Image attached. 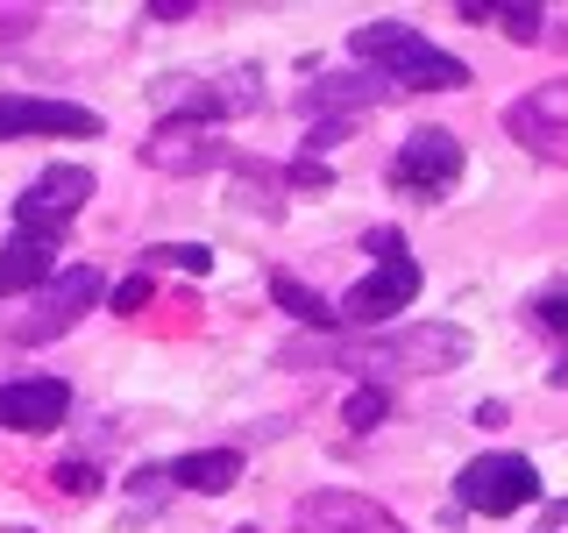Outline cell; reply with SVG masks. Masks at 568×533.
<instances>
[{
	"instance_id": "17",
	"label": "cell",
	"mask_w": 568,
	"mask_h": 533,
	"mask_svg": "<svg viewBox=\"0 0 568 533\" xmlns=\"http://www.w3.org/2000/svg\"><path fill=\"white\" fill-rule=\"evenodd\" d=\"M271 299L298 320V328H313V334H334V328H342V306H327V299H320L306 278H292V271L271 278Z\"/></svg>"
},
{
	"instance_id": "29",
	"label": "cell",
	"mask_w": 568,
	"mask_h": 533,
	"mask_svg": "<svg viewBox=\"0 0 568 533\" xmlns=\"http://www.w3.org/2000/svg\"><path fill=\"white\" fill-rule=\"evenodd\" d=\"M235 533H256V526H235Z\"/></svg>"
},
{
	"instance_id": "20",
	"label": "cell",
	"mask_w": 568,
	"mask_h": 533,
	"mask_svg": "<svg viewBox=\"0 0 568 533\" xmlns=\"http://www.w3.org/2000/svg\"><path fill=\"white\" fill-rule=\"evenodd\" d=\"M532 320H540L547 334H568V278H555L547 292H532Z\"/></svg>"
},
{
	"instance_id": "11",
	"label": "cell",
	"mask_w": 568,
	"mask_h": 533,
	"mask_svg": "<svg viewBox=\"0 0 568 533\" xmlns=\"http://www.w3.org/2000/svg\"><path fill=\"white\" fill-rule=\"evenodd\" d=\"M71 384L64 378H8L0 384V426L8 434H50V426L71 420Z\"/></svg>"
},
{
	"instance_id": "9",
	"label": "cell",
	"mask_w": 568,
	"mask_h": 533,
	"mask_svg": "<svg viewBox=\"0 0 568 533\" xmlns=\"http://www.w3.org/2000/svg\"><path fill=\"white\" fill-rule=\"evenodd\" d=\"M106 121L79 100H43V93H0V142H22V135H79L93 142Z\"/></svg>"
},
{
	"instance_id": "22",
	"label": "cell",
	"mask_w": 568,
	"mask_h": 533,
	"mask_svg": "<svg viewBox=\"0 0 568 533\" xmlns=\"http://www.w3.org/2000/svg\"><path fill=\"white\" fill-rule=\"evenodd\" d=\"M50 476H58V491H71V497L100 491V470H93L85 455H58V470H50Z\"/></svg>"
},
{
	"instance_id": "23",
	"label": "cell",
	"mask_w": 568,
	"mask_h": 533,
	"mask_svg": "<svg viewBox=\"0 0 568 533\" xmlns=\"http://www.w3.org/2000/svg\"><path fill=\"white\" fill-rule=\"evenodd\" d=\"M150 263H178V271H213V249H200V242H171V249H150Z\"/></svg>"
},
{
	"instance_id": "1",
	"label": "cell",
	"mask_w": 568,
	"mask_h": 533,
	"mask_svg": "<svg viewBox=\"0 0 568 533\" xmlns=\"http://www.w3.org/2000/svg\"><path fill=\"white\" fill-rule=\"evenodd\" d=\"M469 355V334L455 320H419V328H390V334H363V342H292L284 370H355L363 384H390V378H440Z\"/></svg>"
},
{
	"instance_id": "14",
	"label": "cell",
	"mask_w": 568,
	"mask_h": 533,
	"mask_svg": "<svg viewBox=\"0 0 568 533\" xmlns=\"http://www.w3.org/2000/svg\"><path fill=\"white\" fill-rule=\"evenodd\" d=\"M58 278V235H8L0 249V299H36L43 284Z\"/></svg>"
},
{
	"instance_id": "25",
	"label": "cell",
	"mask_w": 568,
	"mask_h": 533,
	"mask_svg": "<svg viewBox=\"0 0 568 533\" xmlns=\"http://www.w3.org/2000/svg\"><path fill=\"white\" fill-rule=\"evenodd\" d=\"M355 129H363V121H313V150H327V142H342V135H355Z\"/></svg>"
},
{
	"instance_id": "16",
	"label": "cell",
	"mask_w": 568,
	"mask_h": 533,
	"mask_svg": "<svg viewBox=\"0 0 568 533\" xmlns=\"http://www.w3.org/2000/svg\"><path fill=\"white\" fill-rule=\"evenodd\" d=\"M171 484L178 491H200V497H221L227 484H242V449H192L171 462Z\"/></svg>"
},
{
	"instance_id": "8",
	"label": "cell",
	"mask_w": 568,
	"mask_h": 533,
	"mask_svg": "<svg viewBox=\"0 0 568 533\" xmlns=\"http://www.w3.org/2000/svg\"><path fill=\"white\" fill-rule=\"evenodd\" d=\"M505 135L519 142V150L547 157V164H568V79H547L519 93L505 107Z\"/></svg>"
},
{
	"instance_id": "2",
	"label": "cell",
	"mask_w": 568,
	"mask_h": 533,
	"mask_svg": "<svg viewBox=\"0 0 568 533\" xmlns=\"http://www.w3.org/2000/svg\"><path fill=\"white\" fill-rule=\"evenodd\" d=\"M348 58L377 71L390 93H462L469 86V64L440 50L434 36H419L413 22H363L348 36Z\"/></svg>"
},
{
	"instance_id": "3",
	"label": "cell",
	"mask_w": 568,
	"mask_h": 533,
	"mask_svg": "<svg viewBox=\"0 0 568 533\" xmlns=\"http://www.w3.org/2000/svg\"><path fill=\"white\" fill-rule=\"evenodd\" d=\"M363 249L377 263H369V278H355V292L342 299V320H355V328H384V320H398L405 306H413V292H419V263H413V249H405L398 228H369Z\"/></svg>"
},
{
	"instance_id": "4",
	"label": "cell",
	"mask_w": 568,
	"mask_h": 533,
	"mask_svg": "<svg viewBox=\"0 0 568 533\" xmlns=\"http://www.w3.org/2000/svg\"><path fill=\"white\" fill-rule=\"evenodd\" d=\"M100 299H106V278L93 271V263H71V271H58L43 292L29 299V313L8 328L14 349H43V342H58V334H71L85 313L100 306Z\"/></svg>"
},
{
	"instance_id": "6",
	"label": "cell",
	"mask_w": 568,
	"mask_h": 533,
	"mask_svg": "<svg viewBox=\"0 0 568 533\" xmlns=\"http://www.w3.org/2000/svg\"><path fill=\"white\" fill-rule=\"evenodd\" d=\"M455 178H462V142L448 129H413L390 157V192H405V200H448Z\"/></svg>"
},
{
	"instance_id": "7",
	"label": "cell",
	"mask_w": 568,
	"mask_h": 533,
	"mask_svg": "<svg viewBox=\"0 0 568 533\" xmlns=\"http://www.w3.org/2000/svg\"><path fill=\"white\" fill-rule=\"evenodd\" d=\"M93 200V171L85 164H50L36 171L22 192H14V228H29V235H58V228Z\"/></svg>"
},
{
	"instance_id": "10",
	"label": "cell",
	"mask_w": 568,
	"mask_h": 533,
	"mask_svg": "<svg viewBox=\"0 0 568 533\" xmlns=\"http://www.w3.org/2000/svg\"><path fill=\"white\" fill-rule=\"evenodd\" d=\"M292 533H413V526L390 520L363 491H306L292 505Z\"/></svg>"
},
{
	"instance_id": "13",
	"label": "cell",
	"mask_w": 568,
	"mask_h": 533,
	"mask_svg": "<svg viewBox=\"0 0 568 533\" xmlns=\"http://www.w3.org/2000/svg\"><path fill=\"white\" fill-rule=\"evenodd\" d=\"M221 135L213 129H185V121H156V135L142 142V164L150 171H171V178H185V171H206V164H221Z\"/></svg>"
},
{
	"instance_id": "24",
	"label": "cell",
	"mask_w": 568,
	"mask_h": 533,
	"mask_svg": "<svg viewBox=\"0 0 568 533\" xmlns=\"http://www.w3.org/2000/svg\"><path fill=\"white\" fill-rule=\"evenodd\" d=\"M284 185H292V192H327V185H334V171H327V164H313V157H292V164H284Z\"/></svg>"
},
{
	"instance_id": "27",
	"label": "cell",
	"mask_w": 568,
	"mask_h": 533,
	"mask_svg": "<svg viewBox=\"0 0 568 533\" xmlns=\"http://www.w3.org/2000/svg\"><path fill=\"white\" fill-rule=\"evenodd\" d=\"M8 349H14V334H0V355H8Z\"/></svg>"
},
{
	"instance_id": "21",
	"label": "cell",
	"mask_w": 568,
	"mask_h": 533,
	"mask_svg": "<svg viewBox=\"0 0 568 533\" xmlns=\"http://www.w3.org/2000/svg\"><path fill=\"white\" fill-rule=\"evenodd\" d=\"M150 292H156V284H150V271H129V278L114 284V292H106V306H114L121 320H129V313H142V306H150Z\"/></svg>"
},
{
	"instance_id": "15",
	"label": "cell",
	"mask_w": 568,
	"mask_h": 533,
	"mask_svg": "<svg viewBox=\"0 0 568 533\" xmlns=\"http://www.w3.org/2000/svg\"><path fill=\"white\" fill-rule=\"evenodd\" d=\"M150 107L164 121H185V129H221L227 121V100H221V86H206V79H156L150 86Z\"/></svg>"
},
{
	"instance_id": "26",
	"label": "cell",
	"mask_w": 568,
	"mask_h": 533,
	"mask_svg": "<svg viewBox=\"0 0 568 533\" xmlns=\"http://www.w3.org/2000/svg\"><path fill=\"white\" fill-rule=\"evenodd\" d=\"M150 14H156V22H185L192 0H150Z\"/></svg>"
},
{
	"instance_id": "19",
	"label": "cell",
	"mask_w": 568,
	"mask_h": 533,
	"mask_svg": "<svg viewBox=\"0 0 568 533\" xmlns=\"http://www.w3.org/2000/svg\"><path fill=\"white\" fill-rule=\"evenodd\" d=\"M490 29H505L511 43H532V36L547 29V14L532 8V0H497V22H490Z\"/></svg>"
},
{
	"instance_id": "5",
	"label": "cell",
	"mask_w": 568,
	"mask_h": 533,
	"mask_svg": "<svg viewBox=\"0 0 568 533\" xmlns=\"http://www.w3.org/2000/svg\"><path fill=\"white\" fill-rule=\"evenodd\" d=\"M455 497L469 512H484V520H505V512H519L540 497V470H532L526 455H505V449H490V455H476L469 470L455 476Z\"/></svg>"
},
{
	"instance_id": "12",
	"label": "cell",
	"mask_w": 568,
	"mask_h": 533,
	"mask_svg": "<svg viewBox=\"0 0 568 533\" xmlns=\"http://www.w3.org/2000/svg\"><path fill=\"white\" fill-rule=\"evenodd\" d=\"M384 93H390V86L377 79V71H363V64H348V71H313L306 114H313V121H355L363 107H377Z\"/></svg>"
},
{
	"instance_id": "28",
	"label": "cell",
	"mask_w": 568,
	"mask_h": 533,
	"mask_svg": "<svg viewBox=\"0 0 568 533\" xmlns=\"http://www.w3.org/2000/svg\"><path fill=\"white\" fill-rule=\"evenodd\" d=\"M555 520H568V497H561V505H555Z\"/></svg>"
},
{
	"instance_id": "18",
	"label": "cell",
	"mask_w": 568,
	"mask_h": 533,
	"mask_svg": "<svg viewBox=\"0 0 568 533\" xmlns=\"http://www.w3.org/2000/svg\"><path fill=\"white\" fill-rule=\"evenodd\" d=\"M384 413H390V391H384V384H355L348 399H342V420L355 426V434H369V426H384Z\"/></svg>"
}]
</instances>
